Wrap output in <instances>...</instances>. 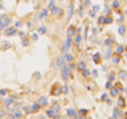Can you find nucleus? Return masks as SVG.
Wrapping results in <instances>:
<instances>
[{"label":"nucleus","instance_id":"1","mask_svg":"<svg viewBox=\"0 0 127 119\" xmlns=\"http://www.w3.org/2000/svg\"><path fill=\"white\" fill-rule=\"evenodd\" d=\"M59 113H60V104H54L50 109H47V115L51 117V118L57 117Z\"/></svg>","mask_w":127,"mask_h":119},{"label":"nucleus","instance_id":"2","mask_svg":"<svg viewBox=\"0 0 127 119\" xmlns=\"http://www.w3.org/2000/svg\"><path fill=\"white\" fill-rule=\"evenodd\" d=\"M60 72H61L62 79L65 81V82H67V81L70 79V70H69V67H67V66L64 65V66L60 68Z\"/></svg>","mask_w":127,"mask_h":119},{"label":"nucleus","instance_id":"3","mask_svg":"<svg viewBox=\"0 0 127 119\" xmlns=\"http://www.w3.org/2000/svg\"><path fill=\"white\" fill-rule=\"evenodd\" d=\"M11 22V19L9 16H5V15H0V29H5L9 26V24Z\"/></svg>","mask_w":127,"mask_h":119},{"label":"nucleus","instance_id":"4","mask_svg":"<svg viewBox=\"0 0 127 119\" xmlns=\"http://www.w3.org/2000/svg\"><path fill=\"white\" fill-rule=\"evenodd\" d=\"M71 45H72V37H67L66 41H65V43H64V46H62V51L64 52H67V50L70 48Z\"/></svg>","mask_w":127,"mask_h":119},{"label":"nucleus","instance_id":"5","mask_svg":"<svg viewBox=\"0 0 127 119\" xmlns=\"http://www.w3.org/2000/svg\"><path fill=\"white\" fill-rule=\"evenodd\" d=\"M18 31H16V27H8L6 31H5V36H14L16 35Z\"/></svg>","mask_w":127,"mask_h":119},{"label":"nucleus","instance_id":"6","mask_svg":"<svg viewBox=\"0 0 127 119\" xmlns=\"http://www.w3.org/2000/svg\"><path fill=\"white\" fill-rule=\"evenodd\" d=\"M64 62H65V61H64V57H60V56H59V57L56 58V66H55V67H56V70H60L64 65H65Z\"/></svg>","mask_w":127,"mask_h":119},{"label":"nucleus","instance_id":"7","mask_svg":"<svg viewBox=\"0 0 127 119\" xmlns=\"http://www.w3.org/2000/svg\"><path fill=\"white\" fill-rule=\"evenodd\" d=\"M49 10H50L52 14L56 13L57 8H56V5H55V0H50V3H49Z\"/></svg>","mask_w":127,"mask_h":119},{"label":"nucleus","instance_id":"8","mask_svg":"<svg viewBox=\"0 0 127 119\" xmlns=\"http://www.w3.org/2000/svg\"><path fill=\"white\" fill-rule=\"evenodd\" d=\"M74 15V4L70 3L69 4V10H67V20H70Z\"/></svg>","mask_w":127,"mask_h":119},{"label":"nucleus","instance_id":"9","mask_svg":"<svg viewBox=\"0 0 127 119\" xmlns=\"http://www.w3.org/2000/svg\"><path fill=\"white\" fill-rule=\"evenodd\" d=\"M76 35V29H75V26H70L69 29H67V37H72V36H75Z\"/></svg>","mask_w":127,"mask_h":119},{"label":"nucleus","instance_id":"10","mask_svg":"<svg viewBox=\"0 0 127 119\" xmlns=\"http://www.w3.org/2000/svg\"><path fill=\"white\" fill-rule=\"evenodd\" d=\"M72 60H74V57H72V55H70V53H65V56H64V61H65V62H72Z\"/></svg>","mask_w":127,"mask_h":119},{"label":"nucleus","instance_id":"11","mask_svg":"<svg viewBox=\"0 0 127 119\" xmlns=\"http://www.w3.org/2000/svg\"><path fill=\"white\" fill-rule=\"evenodd\" d=\"M92 60L95 63H100L101 62V56H100V52H96L94 56H92Z\"/></svg>","mask_w":127,"mask_h":119},{"label":"nucleus","instance_id":"12","mask_svg":"<svg viewBox=\"0 0 127 119\" xmlns=\"http://www.w3.org/2000/svg\"><path fill=\"white\" fill-rule=\"evenodd\" d=\"M37 103H39L41 107H45V105H47V99H46V97H40Z\"/></svg>","mask_w":127,"mask_h":119},{"label":"nucleus","instance_id":"13","mask_svg":"<svg viewBox=\"0 0 127 119\" xmlns=\"http://www.w3.org/2000/svg\"><path fill=\"white\" fill-rule=\"evenodd\" d=\"M47 14H49V9H42L41 13L39 14V18H40V19H44V18L47 16Z\"/></svg>","mask_w":127,"mask_h":119},{"label":"nucleus","instance_id":"14","mask_svg":"<svg viewBox=\"0 0 127 119\" xmlns=\"http://www.w3.org/2000/svg\"><path fill=\"white\" fill-rule=\"evenodd\" d=\"M77 68H79V71H84V70H86V63H85L84 61H80V62L77 63Z\"/></svg>","mask_w":127,"mask_h":119},{"label":"nucleus","instance_id":"15","mask_svg":"<svg viewBox=\"0 0 127 119\" xmlns=\"http://www.w3.org/2000/svg\"><path fill=\"white\" fill-rule=\"evenodd\" d=\"M3 103H4L5 105L10 107V104L14 103V99H11V98H5V99H3Z\"/></svg>","mask_w":127,"mask_h":119},{"label":"nucleus","instance_id":"16","mask_svg":"<svg viewBox=\"0 0 127 119\" xmlns=\"http://www.w3.org/2000/svg\"><path fill=\"white\" fill-rule=\"evenodd\" d=\"M118 76H120V78H121V79H123V81H127V72H126V71H121Z\"/></svg>","mask_w":127,"mask_h":119},{"label":"nucleus","instance_id":"17","mask_svg":"<svg viewBox=\"0 0 127 119\" xmlns=\"http://www.w3.org/2000/svg\"><path fill=\"white\" fill-rule=\"evenodd\" d=\"M40 107H41V105H40L37 102H35V103L32 104V112H39V110H40Z\"/></svg>","mask_w":127,"mask_h":119},{"label":"nucleus","instance_id":"18","mask_svg":"<svg viewBox=\"0 0 127 119\" xmlns=\"http://www.w3.org/2000/svg\"><path fill=\"white\" fill-rule=\"evenodd\" d=\"M81 41H82V37H81L80 35H76V37H75V43H76V46H79V45L81 43Z\"/></svg>","mask_w":127,"mask_h":119},{"label":"nucleus","instance_id":"19","mask_svg":"<svg viewBox=\"0 0 127 119\" xmlns=\"http://www.w3.org/2000/svg\"><path fill=\"white\" fill-rule=\"evenodd\" d=\"M67 114H69L70 117H76V115H77V114H76V112H75L72 108H69V109H67Z\"/></svg>","mask_w":127,"mask_h":119},{"label":"nucleus","instance_id":"20","mask_svg":"<svg viewBox=\"0 0 127 119\" xmlns=\"http://www.w3.org/2000/svg\"><path fill=\"white\" fill-rule=\"evenodd\" d=\"M37 32H39L40 35H44V34H46V27H44V26L39 27V29H37Z\"/></svg>","mask_w":127,"mask_h":119},{"label":"nucleus","instance_id":"21","mask_svg":"<svg viewBox=\"0 0 127 119\" xmlns=\"http://www.w3.org/2000/svg\"><path fill=\"white\" fill-rule=\"evenodd\" d=\"M118 32H120V35H125V34H126V27L121 25V26L118 27Z\"/></svg>","mask_w":127,"mask_h":119},{"label":"nucleus","instance_id":"22","mask_svg":"<svg viewBox=\"0 0 127 119\" xmlns=\"http://www.w3.org/2000/svg\"><path fill=\"white\" fill-rule=\"evenodd\" d=\"M14 115H15V118L16 119H21L23 118V113H21V110L19 112V110H16L15 113H14Z\"/></svg>","mask_w":127,"mask_h":119},{"label":"nucleus","instance_id":"23","mask_svg":"<svg viewBox=\"0 0 127 119\" xmlns=\"http://www.w3.org/2000/svg\"><path fill=\"white\" fill-rule=\"evenodd\" d=\"M55 14H56V16H57V18H61V16L64 15V10H62V9H57Z\"/></svg>","mask_w":127,"mask_h":119},{"label":"nucleus","instance_id":"24","mask_svg":"<svg viewBox=\"0 0 127 119\" xmlns=\"http://www.w3.org/2000/svg\"><path fill=\"white\" fill-rule=\"evenodd\" d=\"M82 72V76L84 77H90V71L86 68V70H84V71H81Z\"/></svg>","mask_w":127,"mask_h":119},{"label":"nucleus","instance_id":"25","mask_svg":"<svg viewBox=\"0 0 127 119\" xmlns=\"http://www.w3.org/2000/svg\"><path fill=\"white\" fill-rule=\"evenodd\" d=\"M110 56H111V48H110V47H108V48H107V50H106V53H105V58H106V60H107V58H108V57H110Z\"/></svg>","mask_w":127,"mask_h":119},{"label":"nucleus","instance_id":"26","mask_svg":"<svg viewBox=\"0 0 127 119\" xmlns=\"http://www.w3.org/2000/svg\"><path fill=\"white\" fill-rule=\"evenodd\" d=\"M117 93H118V91H117L116 88H112V89H111V96H112V97H116Z\"/></svg>","mask_w":127,"mask_h":119},{"label":"nucleus","instance_id":"27","mask_svg":"<svg viewBox=\"0 0 127 119\" xmlns=\"http://www.w3.org/2000/svg\"><path fill=\"white\" fill-rule=\"evenodd\" d=\"M118 115H121V112H118V109H115V113H113V118L117 119Z\"/></svg>","mask_w":127,"mask_h":119},{"label":"nucleus","instance_id":"28","mask_svg":"<svg viewBox=\"0 0 127 119\" xmlns=\"http://www.w3.org/2000/svg\"><path fill=\"white\" fill-rule=\"evenodd\" d=\"M112 6H113L115 9H118V6H120V3H118V0H115V1L112 3Z\"/></svg>","mask_w":127,"mask_h":119},{"label":"nucleus","instance_id":"29","mask_svg":"<svg viewBox=\"0 0 127 119\" xmlns=\"http://www.w3.org/2000/svg\"><path fill=\"white\" fill-rule=\"evenodd\" d=\"M113 19L112 18H105V24H112Z\"/></svg>","mask_w":127,"mask_h":119},{"label":"nucleus","instance_id":"30","mask_svg":"<svg viewBox=\"0 0 127 119\" xmlns=\"http://www.w3.org/2000/svg\"><path fill=\"white\" fill-rule=\"evenodd\" d=\"M122 52H123V47H122V46H118V47H117V53L121 55Z\"/></svg>","mask_w":127,"mask_h":119},{"label":"nucleus","instance_id":"31","mask_svg":"<svg viewBox=\"0 0 127 119\" xmlns=\"http://www.w3.org/2000/svg\"><path fill=\"white\" fill-rule=\"evenodd\" d=\"M112 61H113V63H118V62H120V57H118V56L113 57V60H112Z\"/></svg>","mask_w":127,"mask_h":119},{"label":"nucleus","instance_id":"32","mask_svg":"<svg viewBox=\"0 0 127 119\" xmlns=\"http://www.w3.org/2000/svg\"><path fill=\"white\" fill-rule=\"evenodd\" d=\"M31 39H32L34 41H36V40L39 39V35H37V34H32V35H31Z\"/></svg>","mask_w":127,"mask_h":119},{"label":"nucleus","instance_id":"33","mask_svg":"<svg viewBox=\"0 0 127 119\" xmlns=\"http://www.w3.org/2000/svg\"><path fill=\"white\" fill-rule=\"evenodd\" d=\"M98 24H105V18L103 16L98 18Z\"/></svg>","mask_w":127,"mask_h":119},{"label":"nucleus","instance_id":"34","mask_svg":"<svg viewBox=\"0 0 127 119\" xmlns=\"http://www.w3.org/2000/svg\"><path fill=\"white\" fill-rule=\"evenodd\" d=\"M118 104H120L121 107H123V105H125V102H123V98H120V99H118Z\"/></svg>","mask_w":127,"mask_h":119},{"label":"nucleus","instance_id":"35","mask_svg":"<svg viewBox=\"0 0 127 119\" xmlns=\"http://www.w3.org/2000/svg\"><path fill=\"white\" fill-rule=\"evenodd\" d=\"M6 93H8V92H6L5 89H1V91H0V96H3V97H5Z\"/></svg>","mask_w":127,"mask_h":119},{"label":"nucleus","instance_id":"36","mask_svg":"<svg viewBox=\"0 0 127 119\" xmlns=\"http://www.w3.org/2000/svg\"><path fill=\"white\" fill-rule=\"evenodd\" d=\"M108 79H110V82L115 81V75H113V73H111V75H110V77H108Z\"/></svg>","mask_w":127,"mask_h":119},{"label":"nucleus","instance_id":"37","mask_svg":"<svg viewBox=\"0 0 127 119\" xmlns=\"http://www.w3.org/2000/svg\"><path fill=\"white\" fill-rule=\"evenodd\" d=\"M62 92H64V93H67V92H69V88H67L66 86H64V87H62Z\"/></svg>","mask_w":127,"mask_h":119},{"label":"nucleus","instance_id":"38","mask_svg":"<svg viewBox=\"0 0 127 119\" xmlns=\"http://www.w3.org/2000/svg\"><path fill=\"white\" fill-rule=\"evenodd\" d=\"M98 9H100V6L98 5H94V8H92V10L96 13V11H98Z\"/></svg>","mask_w":127,"mask_h":119},{"label":"nucleus","instance_id":"39","mask_svg":"<svg viewBox=\"0 0 127 119\" xmlns=\"http://www.w3.org/2000/svg\"><path fill=\"white\" fill-rule=\"evenodd\" d=\"M21 25H23V22H21V21H16V22H15V27H20Z\"/></svg>","mask_w":127,"mask_h":119},{"label":"nucleus","instance_id":"40","mask_svg":"<svg viewBox=\"0 0 127 119\" xmlns=\"http://www.w3.org/2000/svg\"><path fill=\"white\" fill-rule=\"evenodd\" d=\"M80 114H82V115H86V114H87V110H86V109H81V110H80Z\"/></svg>","mask_w":127,"mask_h":119},{"label":"nucleus","instance_id":"41","mask_svg":"<svg viewBox=\"0 0 127 119\" xmlns=\"http://www.w3.org/2000/svg\"><path fill=\"white\" fill-rule=\"evenodd\" d=\"M70 63H71V62H70ZM69 70H70V71H74V70H75V65H72V63H71V65L69 66Z\"/></svg>","mask_w":127,"mask_h":119},{"label":"nucleus","instance_id":"42","mask_svg":"<svg viewBox=\"0 0 127 119\" xmlns=\"http://www.w3.org/2000/svg\"><path fill=\"white\" fill-rule=\"evenodd\" d=\"M105 43H106L107 46H111V40H110V39H107V40L105 41Z\"/></svg>","mask_w":127,"mask_h":119},{"label":"nucleus","instance_id":"43","mask_svg":"<svg viewBox=\"0 0 127 119\" xmlns=\"http://www.w3.org/2000/svg\"><path fill=\"white\" fill-rule=\"evenodd\" d=\"M34 77H35V78H40V77H41V75H40L39 72H36V73H34Z\"/></svg>","mask_w":127,"mask_h":119},{"label":"nucleus","instance_id":"44","mask_svg":"<svg viewBox=\"0 0 127 119\" xmlns=\"http://www.w3.org/2000/svg\"><path fill=\"white\" fill-rule=\"evenodd\" d=\"M76 118H77V119H87V118H86V117H84V115H79V117L76 115Z\"/></svg>","mask_w":127,"mask_h":119},{"label":"nucleus","instance_id":"45","mask_svg":"<svg viewBox=\"0 0 127 119\" xmlns=\"http://www.w3.org/2000/svg\"><path fill=\"white\" fill-rule=\"evenodd\" d=\"M23 45H24V46H28V45H29V42H28L26 40H24V41H23Z\"/></svg>","mask_w":127,"mask_h":119},{"label":"nucleus","instance_id":"46","mask_svg":"<svg viewBox=\"0 0 127 119\" xmlns=\"http://www.w3.org/2000/svg\"><path fill=\"white\" fill-rule=\"evenodd\" d=\"M92 76H95V77L97 76V71H96V70H94V71H92Z\"/></svg>","mask_w":127,"mask_h":119},{"label":"nucleus","instance_id":"47","mask_svg":"<svg viewBox=\"0 0 127 119\" xmlns=\"http://www.w3.org/2000/svg\"><path fill=\"white\" fill-rule=\"evenodd\" d=\"M89 14H90V16H95V11H94V10H92V11H90Z\"/></svg>","mask_w":127,"mask_h":119},{"label":"nucleus","instance_id":"48","mask_svg":"<svg viewBox=\"0 0 127 119\" xmlns=\"http://www.w3.org/2000/svg\"><path fill=\"white\" fill-rule=\"evenodd\" d=\"M101 98H102V100H106V98H107V96H106V94H102V97H101Z\"/></svg>","mask_w":127,"mask_h":119},{"label":"nucleus","instance_id":"49","mask_svg":"<svg viewBox=\"0 0 127 119\" xmlns=\"http://www.w3.org/2000/svg\"><path fill=\"white\" fill-rule=\"evenodd\" d=\"M9 119H16V118H15L14 114H11V115H9Z\"/></svg>","mask_w":127,"mask_h":119},{"label":"nucleus","instance_id":"50","mask_svg":"<svg viewBox=\"0 0 127 119\" xmlns=\"http://www.w3.org/2000/svg\"><path fill=\"white\" fill-rule=\"evenodd\" d=\"M106 87H107V88H111V82H107V84H106Z\"/></svg>","mask_w":127,"mask_h":119},{"label":"nucleus","instance_id":"51","mask_svg":"<svg viewBox=\"0 0 127 119\" xmlns=\"http://www.w3.org/2000/svg\"><path fill=\"white\" fill-rule=\"evenodd\" d=\"M105 11H106V13H110V9H108V8L106 6V8H105Z\"/></svg>","mask_w":127,"mask_h":119},{"label":"nucleus","instance_id":"52","mask_svg":"<svg viewBox=\"0 0 127 119\" xmlns=\"http://www.w3.org/2000/svg\"><path fill=\"white\" fill-rule=\"evenodd\" d=\"M90 4V0H86V5H89Z\"/></svg>","mask_w":127,"mask_h":119},{"label":"nucleus","instance_id":"53","mask_svg":"<svg viewBox=\"0 0 127 119\" xmlns=\"http://www.w3.org/2000/svg\"><path fill=\"white\" fill-rule=\"evenodd\" d=\"M126 50H127V47H126Z\"/></svg>","mask_w":127,"mask_h":119},{"label":"nucleus","instance_id":"54","mask_svg":"<svg viewBox=\"0 0 127 119\" xmlns=\"http://www.w3.org/2000/svg\"><path fill=\"white\" fill-rule=\"evenodd\" d=\"M0 30H1V29H0Z\"/></svg>","mask_w":127,"mask_h":119}]
</instances>
